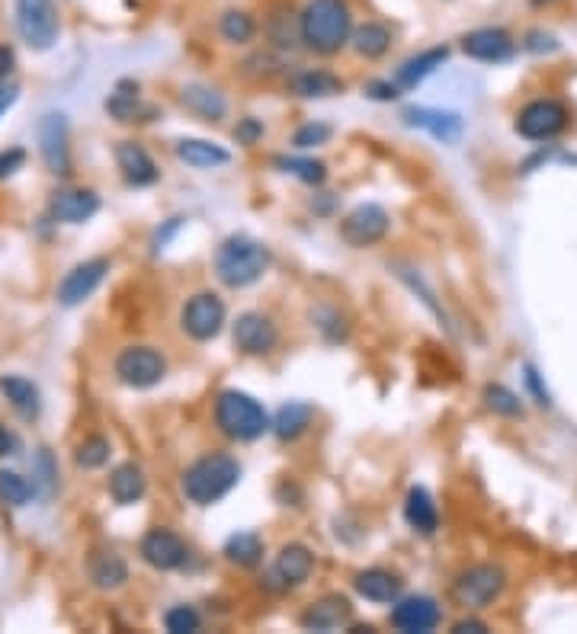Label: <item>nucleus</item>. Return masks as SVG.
Masks as SVG:
<instances>
[{"label": "nucleus", "instance_id": "dca6fc26", "mask_svg": "<svg viewBox=\"0 0 577 634\" xmlns=\"http://www.w3.org/2000/svg\"><path fill=\"white\" fill-rule=\"evenodd\" d=\"M401 122L408 129H424L430 138L443 141V145H456L465 132V122L459 113H449V109H430V106H408L401 113Z\"/></svg>", "mask_w": 577, "mask_h": 634}, {"label": "nucleus", "instance_id": "aec40b11", "mask_svg": "<svg viewBox=\"0 0 577 634\" xmlns=\"http://www.w3.org/2000/svg\"><path fill=\"white\" fill-rule=\"evenodd\" d=\"M49 212L61 225H84L100 212V196L93 189H61L52 196Z\"/></svg>", "mask_w": 577, "mask_h": 634}, {"label": "nucleus", "instance_id": "58836bf2", "mask_svg": "<svg viewBox=\"0 0 577 634\" xmlns=\"http://www.w3.org/2000/svg\"><path fill=\"white\" fill-rule=\"evenodd\" d=\"M485 407L491 410V414H497V417H510V420H520V417L526 414L520 394H513V391L504 388V385H488V388H485Z\"/></svg>", "mask_w": 577, "mask_h": 634}, {"label": "nucleus", "instance_id": "1a4fd4ad", "mask_svg": "<svg viewBox=\"0 0 577 634\" xmlns=\"http://www.w3.org/2000/svg\"><path fill=\"white\" fill-rule=\"evenodd\" d=\"M225 317H228V311H225V301H222V298H218L215 292H199V295H193V298L183 305V311H180V327H183L186 337L206 343V340H212V337L222 334Z\"/></svg>", "mask_w": 577, "mask_h": 634}, {"label": "nucleus", "instance_id": "9b49d317", "mask_svg": "<svg viewBox=\"0 0 577 634\" xmlns=\"http://www.w3.org/2000/svg\"><path fill=\"white\" fill-rule=\"evenodd\" d=\"M39 154L49 173L68 177L71 173V145H68V116L65 113H45L39 119Z\"/></svg>", "mask_w": 577, "mask_h": 634}, {"label": "nucleus", "instance_id": "7ed1b4c3", "mask_svg": "<svg viewBox=\"0 0 577 634\" xmlns=\"http://www.w3.org/2000/svg\"><path fill=\"white\" fill-rule=\"evenodd\" d=\"M241 481V465L231 455H202L199 462H193L183 471V497L196 506H212L222 497H228L231 490Z\"/></svg>", "mask_w": 577, "mask_h": 634}, {"label": "nucleus", "instance_id": "f3484780", "mask_svg": "<svg viewBox=\"0 0 577 634\" xmlns=\"http://www.w3.org/2000/svg\"><path fill=\"white\" fill-rule=\"evenodd\" d=\"M311 570H315V554H311L308 545H283L270 570V586L273 590H295V586H302L311 577Z\"/></svg>", "mask_w": 577, "mask_h": 634}, {"label": "nucleus", "instance_id": "de8ad7c7", "mask_svg": "<svg viewBox=\"0 0 577 634\" xmlns=\"http://www.w3.org/2000/svg\"><path fill=\"white\" fill-rule=\"evenodd\" d=\"M523 45H526L529 52H555L558 49L555 36H549V33H529Z\"/></svg>", "mask_w": 577, "mask_h": 634}, {"label": "nucleus", "instance_id": "20e7f679", "mask_svg": "<svg viewBox=\"0 0 577 634\" xmlns=\"http://www.w3.org/2000/svg\"><path fill=\"white\" fill-rule=\"evenodd\" d=\"M215 426L218 433L235 442H254L270 430V417L257 398L228 388L215 401Z\"/></svg>", "mask_w": 577, "mask_h": 634}, {"label": "nucleus", "instance_id": "8fccbe9b", "mask_svg": "<svg viewBox=\"0 0 577 634\" xmlns=\"http://www.w3.org/2000/svg\"><path fill=\"white\" fill-rule=\"evenodd\" d=\"M13 65H17V52H13L10 45H0V84H7Z\"/></svg>", "mask_w": 577, "mask_h": 634}, {"label": "nucleus", "instance_id": "6ab92c4d", "mask_svg": "<svg viewBox=\"0 0 577 634\" xmlns=\"http://www.w3.org/2000/svg\"><path fill=\"white\" fill-rule=\"evenodd\" d=\"M350 618H353L350 599L340 593H327L311 602L299 622L305 631H340L343 625H350Z\"/></svg>", "mask_w": 577, "mask_h": 634}, {"label": "nucleus", "instance_id": "09e8293b", "mask_svg": "<svg viewBox=\"0 0 577 634\" xmlns=\"http://www.w3.org/2000/svg\"><path fill=\"white\" fill-rule=\"evenodd\" d=\"M526 385H529V391L536 394V404H539V407H549V404H552L549 391L542 388V382H539V372H536L533 366H526Z\"/></svg>", "mask_w": 577, "mask_h": 634}, {"label": "nucleus", "instance_id": "4be33fe9", "mask_svg": "<svg viewBox=\"0 0 577 634\" xmlns=\"http://www.w3.org/2000/svg\"><path fill=\"white\" fill-rule=\"evenodd\" d=\"M180 103L186 113H193L202 122H222L228 116V100L209 84H186L180 90Z\"/></svg>", "mask_w": 577, "mask_h": 634}, {"label": "nucleus", "instance_id": "f704fd0d", "mask_svg": "<svg viewBox=\"0 0 577 634\" xmlns=\"http://www.w3.org/2000/svg\"><path fill=\"white\" fill-rule=\"evenodd\" d=\"M218 33L228 45H247L257 36V20L247 10H225L218 20Z\"/></svg>", "mask_w": 577, "mask_h": 634}, {"label": "nucleus", "instance_id": "3c124183", "mask_svg": "<svg viewBox=\"0 0 577 634\" xmlns=\"http://www.w3.org/2000/svg\"><path fill=\"white\" fill-rule=\"evenodd\" d=\"M180 228H183V218H170V225H167L164 231H158V234H154V250H164V244H167L170 237H174Z\"/></svg>", "mask_w": 577, "mask_h": 634}, {"label": "nucleus", "instance_id": "37998d69", "mask_svg": "<svg viewBox=\"0 0 577 634\" xmlns=\"http://www.w3.org/2000/svg\"><path fill=\"white\" fill-rule=\"evenodd\" d=\"M331 135H334V132H331V125H324V122H308V125H302L299 132H295L292 145H295V148H302V151H308V148L327 145V138H331Z\"/></svg>", "mask_w": 577, "mask_h": 634}, {"label": "nucleus", "instance_id": "5701e85b", "mask_svg": "<svg viewBox=\"0 0 577 634\" xmlns=\"http://www.w3.org/2000/svg\"><path fill=\"white\" fill-rule=\"evenodd\" d=\"M343 84L334 71H324V68H302L289 77V93L302 100H321V97H337L343 93Z\"/></svg>", "mask_w": 577, "mask_h": 634}, {"label": "nucleus", "instance_id": "a211bd4d", "mask_svg": "<svg viewBox=\"0 0 577 634\" xmlns=\"http://www.w3.org/2000/svg\"><path fill=\"white\" fill-rule=\"evenodd\" d=\"M440 606L433 596H404L392 609V625L404 634H427L440 625Z\"/></svg>", "mask_w": 577, "mask_h": 634}, {"label": "nucleus", "instance_id": "a19ab883", "mask_svg": "<svg viewBox=\"0 0 577 634\" xmlns=\"http://www.w3.org/2000/svg\"><path fill=\"white\" fill-rule=\"evenodd\" d=\"M36 497V484H29L17 471H0V500L7 506H26Z\"/></svg>", "mask_w": 577, "mask_h": 634}, {"label": "nucleus", "instance_id": "79ce46f5", "mask_svg": "<svg viewBox=\"0 0 577 634\" xmlns=\"http://www.w3.org/2000/svg\"><path fill=\"white\" fill-rule=\"evenodd\" d=\"M199 625H202V618L193 606H174L164 615V628L170 634H193V631H199Z\"/></svg>", "mask_w": 577, "mask_h": 634}, {"label": "nucleus", "instance_id": "473e14b6", "mask_svg": "<svg viewBox=\"0 0 577 634\" xmlns=\"http://www.w3.org/2000/svg\"><path fill=\"white\" fill-rule=\"evenodd\" d=\"M311 417H315V410H311V404H305V401H289V404H283L276 410V417L270 420V430L283 439V442H289V439H299L308 426H311Z\"/></svg>", "mask_w": 577, "mask_h": 634}, {"label": "nucleus", "instance_id": "2f4dec72", "mask_svg": "<svg viewBox=\"0 0 577 634\" xmlns=\"http://www.w3.org/2000/svg\"><path fill=\"white\" fill-rule=\"evenodd\" d=\"M350 45L360 58L379 61L382 55H388V49H392V29H388L385 23H376V20H369L363 26H353Z\"/></svg>", "mask_w": 577, "mask_h": 634}, {"label": "nucleus", "instance_id": "6e6552de", "mask_svg": "<svg viewBox=\"0 0 577 634\" xmlns=\"http://www.w3.org/2000/svg\"><path fill=\"white\" fill-rule=\"evenodd\" d=\"M116 378L126 388L135 391H145L164 382L167 375V359L154 350V346H126L119 356H116Z\"/></svg>", "mask_w": 577, "mask_h": 634}, {"label": "nucleus", "instance_id": "c756f323", "mask_svg": "<svg viewBox=\"0 0 577 634\" xmlns=\"http://www.w3.org/2000/svg\"><path fill=\"white\" fill-rule=\"evenodd\" d=\"M404 519L408 526L420 535H433L440 529V513H436V503L430 497L427 487H411L408 500H404Z\"/></svg>", "mask_w": 577, "mask_h": 634}, {"label": "nucleus", "instance_id": "412c9836", "mask_svg": "<svg viewBox=\"0 0 577 634\" xmlns=\"http://www.w3.org/2000/svg\"><path fill=\"white\" fill-rule=\"evenodd\" d=\"M116 164L122 170V180L129 186H154L161 177L158 164H154V157L138 145V141H119L116 145Z\"/></svg>", "mask_w": 577, "mask_h": 634}, {"label": "nucleus", "instance_id": "e433bc0d", "mask_svg": "<svg viewBox=\"0 0 577 634\" xmlns=\"http://www.w3.org/2000/svg\"><path fill=\"white\" fill-rule=\"evenodd\" d=\"M392 269H395V276H398L404 285H408V289H411L420 301H424V305H427L436 317H440V324H443V327H449V317H446V311H443L440 301H436V292H433L430 285L424 282V276H420L417 269L404 266V263H392Z\"/></svg>", "mask_w": 577, "mask_h": 634}, {"label": "nucleus", "instance_id": "2eb2a0df", "mask_svg": "<svg viewBox=\"0 0 577 634\" xmlns=\"http://www.w3.org/2000/svg\"><path fill=\"white\" fill-rule=\"evenodd\" d=\"M138 554H142V561L154 570H177L186 564V558H190L183 538L164 526H154L145 532L142 545H138Z\"/></svg>", "mask_w": 577, "mask_h": 634}, {"label": "nucleus", "instance_id": "49530a36", "mask_svg": "<svg viewBox=\"0 0 577 634\" xmlns=\"http://www.w3.org/2000/svg\"><path fill=\"white\" fill-rule=\"evenodd\" d=\"M363 93H366V97H372V100H379V103H388V100L398 97L401 87L392 84V81H369V84L363 87Z\"/></svg>", "mask_w": 577, "mask_h": 634}, {"label": "nucleus", "instance_id": "393cba45", "mask_svg": "<svg viewBox=\"0 0 577 634\" xmlns=\"http://www.w3.org/2000/svg\"><path fill=\"white\" fill-rule=\"evenodd\" d=\"M87 574L97 590H119V586H126L129 580V564L122 561L116 551L100 548L87 558Z\"/></svg>", "mask_w": 577, "mask_h": 634}, {"label": "nucleus", "instance_id": "7c9ffc66", "mask_svg": "<svg viewBox=\"0 0 577 634\" xmlns=\"http://www.w3.org/2000/svg\"><path fill=\"white\" fill-rule=\"evenodd\" d=\"M0 391L7 394L10 407L17 410L23 420H36L39 417L42 394H39V388L33 382H29V378H23V375H4V378H0Z\"/></svg>", "mask_w": 577, "mask_h": 634}, {"label": "nucleus", "instance_id": "a878e982", "mask_svg": "<svg viewBox=\"0 0 577 634\" xmlns=\"http://www.w3.org/2000/svg\"><path fill=\"white\" fill-rule=\"evenodd\" d=\"M446 61H449V49H446V45H436V49L420 52V55L408 58V61H404V65L398 68L395 84H398L401 90H414L417 84H424L430 74L440 71V68L446 65Z\"/></svg>", "mask_w": 577, "mask_h": 634}, {"label": "nucleus", "instance_id": "cd10ccee", "mask_svg": "<svg viewBox=\"0 0 577 634\" xmlns=\"http://www.w3.org/2000/svg\"><path fill=\"white\" fill-rule=\"evenodd\" d=\"M148 490V478L145 471L138 468L135 462H126V465H116L113 474H109V497H113L119 506H132L145 497Z\"/></svg>", "mask_w": 577, "mask_h": 634}, {"label": "nucleus", "instance_id": "0eeeda50", "mask_svg": "<svg viewBox=\"0 0 577 634\" xmlns=\"http://www.w3.org/2000/svg\"><path fill=\"white\" fill-rule=\"evenodd\" d=\"M568 119H571V113L565 103L545 97V100L526 103L517 113L513 129H517V135L526 141H552L568 129Z\"/></svg>", "mask_w": 577, "mask_h": 634}, {"label": "nucleus", "instance_id": "f03ea898", "mask_svg": "<svg viewBox=\"0 0 577 634\" xmlns=\"http://www.w3.org/2000/svg\"><path fill=\"white\" fill-rule=\"evenodd\" d=\"M270 263V247H263L247 234H231L215 250V276L228 289H247V285L260 282Z\"/></svg>", "mask_w": 577, "mask_h": 634}, {"label": "nucleus", "instance_id": "f257e3e1", "mask_svg": "<svg viewBox=\"0 0 577 634\" xmlns=\"http://www.w3.org/2000/svg\"><path fill=\"white\" fill-rule=\"evenodd\" d=\"M302 45L315 55H337L353 36V10L347 0H308L299 13Z\"/></svg>", "mask_w": 577, "mask_h": 634}, {"label": "nucleus", "instance_id": "39448f33", "mask_svg": "<svg viewBox=\"0 0 577 634\" xmlns=\"http://www.w3.org/2000/svg\"><path fill=\"white\" fill-rule=\"evenodd\" d=\"M507 590V570L501 564H472L469 570H462L452 583V596H456L459 606L469 609H488Z\"/></svg>", "mask_w": 577, "mask_h": 634}, {"label": "nucleus", "instance_id": "9d476101", "mask_svg": "<svg viewBox=\"0 0 577 634\" xmlns=\"http://www.w3.org/2000/svg\"><path fill=\"white\" fill-rule=\"evenodd\" d=\"M388 228H392V218L376 202L356 205V209L340 221V237L356 250L376 247L379 241H385Z\"/></svg>", "mask_w": 577, "mask_h": 634}, {"label": "nucleus", "instance_id": "ddd939ff", "mask_svg": "<svg viewBox=\"0 0 577 634\" xmlns=\"http://www.w3.org/2000/svg\"><path fill=\"white\" fill-rule=\"evenodd\" d=\"M231 337H235V346L244 356H267L276 350L279 330L267 314L244 311V314H238L235 327H231Z\"/></svg>", "mask_w": 577, "mask_h": 634}, {"label": "nucleus", "instance_id": "4468645a", "mask_svg": "<svg viewBox=\"0 0 577 634\" xmlns=\"http://www.w3.org/2000/svg\"><path fill=\"white\" fill-rule=\"evenodd\" d=\"M462 52L481 65H504L517 52V42L501 26H481L462 36Z\"/></svg>", "mask_w": 577, "mask_h": 634}, {"label": "nucleus", "instance_id": "c03bdc74", "mask_svg": "<svg viewBox=\"0 0 577 634\" xmlns=\"http://www.w3.org/2000/svg\"><path fill=\"white\" fill-rule=\"evenodd\" d=\"M260 138H263V122L260 119L247 116V119L238 122V129H235V141H238V145L251 148V145H257Z\"/></svg>", "mask_w": 577, "mask_h": 634}, {"label": "nucleus", "instance_id": "5fc2aeb1", "mask_svg": "<svg viewBox=\"0 0 577 634\" xmlns=\"http://www.w3.org/2000/svg\"><path fill=\"white\" fill-rule=\"evenodd\" d=\"M17 452V436H13L4 423H0V458H7Z\"/></svg>", "mask_w": 577, "mask_h": 634}, {"label": "nucleus", "instance_id": "c85d7f7f", "mask_svg": "<svg viewBox=\"0 0 577 634\" xmlns=\"http://www.w3.org/2000/svg\"><path fill=\"white\" fill-rule=\"evenodd\" d=\"M177 157L186 167H196V170L225 167L231 161V154L222 145H215V141H206V138H180Z\"/></svg>", "mask_w": 577, "mask_h": 634}, {"label": "nucleus", "instance_id": "b1692460", "mask_svg": "<svg viewBox=\"0 0 577 634\" xmlns=\"http://www.w3.org/2000/svg\"><path fill=\"white\" fill-rule=\"evenodd\" d=\"M353 590L369 602H398L404 580L385 567H369L353 577Z\"/></svg>", "mask_w": 577, "mask_h": 634}, {"label": "nucleus", "instance_id": "72a5a7b5", "mask_svg": "<svg viewBox=\"0 0 577 634\" xmlns=\"http://www.w3.org/2000/svg\"><path fill=\"white\" fill-rule=\"evenodd\" d=\"M267 36L276 49H295L302 45V26H299V13H292L286 7H276L267 20Z\"/></svg>", "mask_w": 577, "mask_h": 634}, {"label": "nucleus", "instance_id": "bb28decb", "mask_svg": "<svg viewBox=\"0 0 577 634\" xmlns=\"http://www.w3.org/2000/svg\"><path fill=\"white\" fill-rule=\"evenodd\" d=\"M106 113L116 122H148L154 116V106L142 103V97H138V84L122 81L106 97Z\"/></svg>", "mask_w": 577, "mask_h": 634}, {"label": "nucleus", "instance_id": "a18cd8bd", "mask_svg": "<svg viewBox=\"0 0 577 634\" xmlns=\"http://www.w3.org/2000/svg\"><path fill=\"white\" fill-rule=\"evenodd\" d=\"M26 164V151L23 148H7L0 151V180H10L13 173Z\"/></svg>", "mask_w": 577, "mask_h": 634}, {"label": "nucleus", "instance_id": "ea45409f", "mask_svg": "<svg viewBox=\"0 0 577 634\" xmlns=\"http://www.w3.org/2000/svg\"><path fill=\"white\" fill-rule=\"evenodd\" d=\"M109 455H113V446H109V439L103 436H90L84 439L81 446L74 452V465L84 468V471H97L109 462Z\"/></svg>", "mask_w": 577, "mask_h": 634}, {"label": "nucleus", "instance_id": "f8f14e48", "mask_svg": "<svg viewBox=\"0 0 577 634\" xmlns=\"http://www.w3.org/2000/svg\"><path fill=\"white\" fill-rule=\"evenodd\" d=\"M106 273H109V260L106 257H93V260L77 263L71 273L58 282V305L61 308L84 305V301L103 285Z\"/></svg>", "mask_w": 577, "mask_h": 634}, {"label": "nucleus", "instance_id": "603ef678", "mask_svg": "<svg viewBox=\"0 0 577 634\" xmlns=\"http://www.w3.org/2000/svg\"><path fill=\"white\" fill-rule=\"evenodd\" d=\"M488 625L478 622V618H462V622L452 625V634H485Z\"/></svg>", "mask_w": 577, "mask_h": 634}, {"label": "nucleus", "instance_id": "c9c22d12", "mask_svg": "<svg viewBox=\"0 0 577 634\" xmlns=\"http://www.w3.org/2000/svg\"><path fill=\"white\" fill-rule=\"evenodd\" d=\"M225 558L238 567H257L263 561V542L254 532H235L225 542Z\"/></svg>", "mask_w": 577, "mask_h": 634}, {"label": "nucleus", "instance_id": "4c0bfd02", "mask_svg": "<svg viewBox=\"0 0 577 634\" xmlns=\"http://www.w3.org/2000/svg\"><path fill=\"white\" fill-rule=\"evenodd\" d=\"M279 170L283 173H292V177H299L302 183H311V186H318V183H324L327 180V167H324V161H315V157H276L273 161Z\"/></svg>", "mask_w": 577, "mask_h": 634}, {"label": "nucleus", "instance_id": "423d86ee", "mask_svg": "<svg viewBox=\"0 0 577 634\" xmlns=\"http://www.w3.org/2000/svg\"><path fill=\"white\" fill-rule=\"evenodd\" d=\"M17 29L33 52H49L61 29L55 0H17Z\"/></svg>", "mask_w": 577, "mask_h": 634}, {"label": "nucleus", "instance_id": "864d4df0", "mask_svg": "<svg viewBox=\"0 0 577 634\" xmlns=\"http://www.w3.org/2000/svg\"><path fill=\"white\" fill-rule=\"evenodd\" d=\"M17 97H20V87L17 84H0V116H4L7 109L17 103Z\"/></svg>", "mask_w": 577, "mask_h": 634}]
</instances>
